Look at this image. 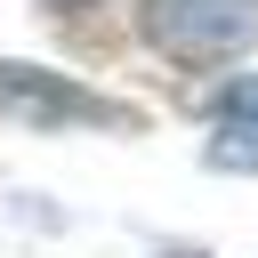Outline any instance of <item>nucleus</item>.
<instances>
[{"label":"nucleus","instance_id":"3","mask_svg":"<svg viewBox=\"0 0 258 258\" xmlns=\"http://www.w3.org/2000/svg\"><path fill=\"white\" fill-rule=\"evenodd\" d=\"M210 169H258V121H226L210 137Z\"/></svg>","mask_w":258,"mask_h":258},{"label":"nucleus","instance_id":"1","mask_svg":"<svg viewBox=\"0 0 258 258\" xmlns=\"http://www.w3.org/2000/svg\"><path fill=\"white\" fill-rule=\"evenodd\" d=\"M0 113L24 121V129H40V137H56V129H137L129 105H113V97L48 73V64H16V56L0 64Z\"/></svg>","mask_w":258,"mask_h":258},{"label":"nucleus","instance_id":"2","mask_svg":"<svg viewBox=\"0 0 258 258\" xmlns=\"http://www.w3.org/2000/svg\"><path fill=\"white\" fill-rule=\"evenodd\" d=\"M145 40L177 64H226L258 40V0H145Z\"/></svg>","mask_w":258,"mask_h":258},{"label":"nucleus","instance_id":"4","mask_svg":"<svg viewBox=\"0 0 258 258\" xmlns=\"http://www.w3.org/2000/svg\"><path fill=\"white\" fill-rule=\"evenodd\" d=\"M218 113H226V121H258V81H234V89L218 97Z\"/></svg>","mask_w":258,"mask_h":258},{"label":"nucleus","instance_id":"5","mask_svg":"<svg viewBox=\"0 0 258 258\" xmlns=\"http://www.w3.org/2000/svg\"><path fill=\"white\" fill-rule=\"evenodd\" d=\"M48 8H56V16H73V8H81V0H48Z\"/></svg>","mask_w":258,"mask_h":258}]
</instances>
